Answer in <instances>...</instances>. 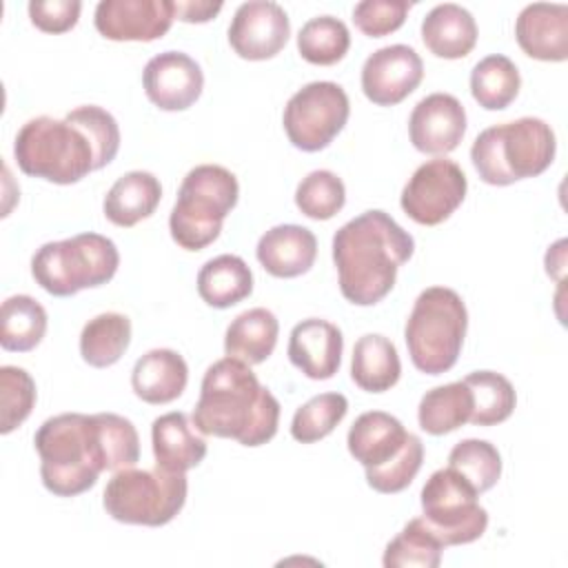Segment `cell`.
I'll return each mask as SVG.
<instances>
[{"instance_id": "6da1fadb", "label": "cell", "mask_w": 568, "mask_h": 568, "mask_svg": "<svg viewBox=\"0 0 568 568\" xmlns=\"http://www.w3.org/2000/svg\"><path fill=\"white\" fill-rule=\"evenodd\" d=\"M415 240L386 211L371 209L348 220L333 235V262L342 295L357 306L382 302L395 286L397 271L413 257Z\"/></svg>"}, {"instance_id": "7a4b0ae2", "label": "cell", "mask_w": 568, "mask_h": 568, "mask_svg": "<svg viewBox=\"0 0 568 568\" xmlns=\"http://www.w3.org/2000/svg\"><path fill=\"white\" fill-rule=\"evenodd\" d=\"M193 424L202 435L235 439L251 448L262 446L277 433L280 402L248 364L226 355L202 377Z\"/></svg>"}, {"instance_id": "3957f363", "label": "cell", "mask_w": 568, "mask_h": 568, "mask_svg": "<svg viewBox=\"0 0 568 568\" xmlns=\"http://www.w3.org/2000/svg\"><path fill=\"white\" fill-rule=\"evenodd\" d=\"M33 446L40 455V477L55 497H75L95 486L106 470L98 415L62 413L42 422Z\"/></svg>"}, {"instance_id": "277c9868", "label": "cell", "mask_w": 568, "mask_h": 568, "mask_svg": "<svg viewBox=\"0 0 568 568\" xmlns=\"http://www.w3.org/2000/svg\"><path fill=\"white\" fill-rule=\"evenodd\" d=\"M555 151L557 142L548 122L519 118L484 129L470 146V160L486 184L508 186L544 173L552 164Z\"/></svg>"}, {"instance_id": "5b68a950", "label": "cell", "mask_w": 568, "mask_h": 568, "mask_svg": "<svg viewBox=\"0 0 568 568\" xmlns=\"http://www.w3.org/2000/svg\"><path fill=\"white\" fill-rule=\"evenodd\" d=\"M13 158L24 175L53 184H75L100 169L98 151L82 126L51 115L22 124L13 142Z\"/></svg>"}, {"instance_id": "8992f818", "label": "cell", "mask_w": 568, "mask_h": 568, "mask_svg": "<svg viewBox=\"0 0 568 568\" xmlns=\"http://www.w3.org/2000/svg\"><path fill=\"white\" fill-rule=\"evenodd\" d=\"M466 328L468 311L457 291L448 286L422 291L404 328L413 366L426 375L450 371L462 353Z\"/></svg>"}, {"instance_id": "52a82bcc", "label": "cell", "mask_w": 568, "mask_h": 568, "mask_svg": "<svg viewBox=\"0 0 568 568\" xmlns=\"http://www.w3.org/2000/svg\"><path fill=\"white\" fill-rule=\"evenodd\" d=\"M237 197L240 184L229 169L220 164L193 166L184 175L169 215L173 242L186 251H202L213 244Z\"/></svg>"}, {"instance_id": "ba28073f", "label": "cell", "mask_w": 568, "mask_h": 568, "mask_svg": "<svg viewBox=\"0 0 568 568\" xmlns=\"http://www.w3.org/2000/svg\"><path fill=\"white\" fill-rule=\"evenodd\" d=\"M120 253L113 240L100 233H80L42 244L31 257V275L53 297H71L113 280Z\"/></svg>"}, {"instance_id": "9c48e42d", "label": "cell", "mask_w": 568, "mask_h": 568, "mask_svg": "<svg viewBox=\"0 0 568 568\" xmlns=\"http://www.w3.org/2000/svg\"><path fill=\"white\" fill-rule=\"evenodd\" d=\"M186 475L160 466L151 470L120 468L106 481L102 506L120 524L164 526L184 508Z\"/></svg>"}, {"instance_id": "30bf717a", "label": "cell", "mask_w": 568, "mask_h": 568, "mask_svg": "<svg viewBox=\"0 0 568 568\" xmlns=\"http://www.w3.org/2000/svg\"><path fill=\"white\" fill-rule=\"evenodd\" d=\"M477 497L479 493L459 473L439 468L422 488V519L444 546L470 544L488 528V513Z\"/></svg>"}, {"instance_id": "8fae6325", "label": "cell", "mask_w": 568, "mask_h": 568, "mask_svg": "<svg viewBox=\"0 0 568 568\" xmlns=\"http://www.w3.org/2000/svg\"><path fill=\"white\" fill-rule=\"evenodd\" d=\"M351 102L337 82H308L291 95L282 124L288 142L306 153L326 149L348 122Z\"/></svg>"}, {"instance_id": "7c38bea8", "label": "cell", "mask_w": 568, "mask_h": 568, "mask_svg": "<svg viewBox=\"0 0 568 568\" xmlns=\"http://www.w3.org/2000/svg\"><path fill=\"white\" fill-rule=\"evenodd\" d=\"M466 189L462 166L448 158H435L415 169L402 189L399 204L413 222L437 226L459 209Z\"/></svg>"}, {"instance_id": "4fadbf2b", "label": "cell", "mask_w": 568, "mask_h": 568, "mask_svg": "<svg viewBox=\"0 0 568 568\" xmlns=\"http://www.w3.org/2000/svg\"><path fill=\"white\" fill-rule=\"evenodd\" d=\"M175 20L173 0H102L93 22L113 42H151L162 38Z\"/></svg>"}, {"instance_id": "5bb4252c", "label": "cell", "mask_w": 568, "mask_h": 568, "mask_svg": "<svg viewBox=\"0 0 568 568\" xmlns=\"http://www.w3.org/2000/svg\"><path fill=\"white\" fill-rule=\"evenodd\" d=\"M424 78V62L408 44H388L373 51L362 67V91L377 106L406 100Z\"/></svg>"}, {"instance_id": "9a60e30c", "label": "cell", "mask_w": 568, "mask_h": 568, "mask_svg": "<svg viewBox=\"0 0 568 568\" xmlns=\"http://www.w3.org/2000/svg\"><path fill=\"white\" fill-rule=\"evenodd\" d=\"M291 36L286 11L271 0H251L235 9L229 24L231 49L244 60H268L277 55Z\"/></svg>"}, {"instance_id": "2e32d148", "label": "cell", "mask_w": 568, "mask_h": 568, "mask_svg": "<svg viewBox=\"0 0 568 568\" xmlns=\"http://www.w3.org/2000/svg\"><path fill=\"white\" fill-rule=\"evenodd\" d=\"M142 84L158 109L184 111L202 95L204 73L189 53L164 51L146 62Z\"/></svg>"}, {"instance_id": "e0dca14e", "label": "cell", "mask_w": 568, "mask_h": 568, "mask_svg": "<svg viewBox=\"0 0 568 568\" xmlns=\"http://www.w3.org/2000/svg\"><path fill=\"white\" fill-rule=\"evenodd\" d=\"M464 133L466 111L450 93H430L422 98L408 118L413 146L428 155H446L455 151Z\"/></svg>"}, {"instance_id": "ac0fdd59", "label": "cell", "mask_w": 568, "mask_h": 568, "mask_svg": "<svg viewBox=\"0 0 568 568\" xmlns=\"http://www.w3.org/2000/svg\"><path fill=\"white\" fill-rule=\"evenodd\" d=\"M344 337L342 331L320 317L302 320L288 337V359L308 379H331L342 364Z\"/></svg>"}, {"instance_id": "d6986e66", "label": "cell", "mask_w": 568, "mask_h": 568, "mask_svg": "<svg viewBox=\"0 0 568 568\" xmlns=\"http://www.w3.org/2000/svg\"><path fill=\"white\" fill-rule=\"evenodd\" d=\"M521 51L535 60L564 62L568 58V7L550 2L526 4L515 22Z\"/></svg>"}, {"instance_id": "ffe728a7", "label": "cell", "mask_w": 568, "mask_h": 568, "mask_svg": "<svg viewBox=\"0 0 568 568\" xmlns=\"http://www.w3.org/2000/svg\"><path fill=\"white\" fill-rule=\"evenodd\" d=\"M255 255L273 277H297L308 273L315 264L317 237L306 226L277 224L260 237Z\"/></svg>"}, {"instance_id": "44dd1931", "label": "cell", "mask_w": 568, "mask_h": 568, "mask_svg": "<svg viewBox=\"0 0 568 568\" xmlns=\"http://www.w3.org/2000/svg\"><path fill=\"white\" fill-rule=\"evenodd\" d=\"M151 446L155 466L171 473H186L206 457V442L195 433V424L186 413L173 410L153 419Z\"/></svg>"}, {"instance_id": "7402d4cb", "label": "cell", "mask_w": 568, "mask_h": 568, "mask_svg": "<svg viewBox=\"0 0 568 568\" xmlns=\"http://www.w3.org/2000/svg\"><path fill=\"white\" fill-rule=\"evenodd\" d=\"M189 382V366L178 351L153 348L144 353L131 371V388L146 404H169L178 399Z\"/></svg>"}, {"instance_id": "603a6c76", "label": "cell", "mask_w": 568, "mask_h": 568, "mask_svg": "<svg viewBox=\"0 0 568 568\" xmlns=\"http://www.w3.org/2000/svg\"><path fill=\"white\" fill-rule=\"evenodd\" d=\"M406 437L408 430L397 417L384 410H368L353 422L346 446L364 468H377L402 450Z\"/></svg>"}, {"instance_id": "cb8c5ba5", "label": "cell", "mask_w": 568, "mask_h": 568, "mask_svg": "<svg viewBox=\"0 0 568 568\" xmlns=\"http://www.w3.org/2000/svg\"><path fill=\"white\" fill-rule=\"evenodd\" d=\"M422 40L426 49L437 58H466L477 44L475 18L468 9L455 2L437 4L422 20Z\"/></svg>"}, {"instance_id": "d4e9b609", "label": "cell", "mask_w": 568, "mask_h": 568, "mask_svg": "<svg viewBox=\"0 0 568 568\" xmlns=\"http://www.w3.org/2000/svg\"><path fill=\"white\" fill-rule=\"evenodd\" d=\"M162 200L160 180L149 171H129L120 175L104 195V217L122 229L151 217Z\"/></svg>"}, {"instance_id": "484cf974", "label": "cell", "mask_w": 568, "mask_h": 568, "mask_svg": "<svg viewBox=\"0 0 568 568\" xmlns=\"http://www.w3.org/2000/svg\"><path fill=\"white\" fill-rule=\"evenodd\" d=\"M280 322L268 308H248L240 313L226 328L224 353L248 366L271 357L277 344Z\"/></svg>"}, {"instance_id": "4316f807", "label": "cell", "mask_w": 568, "mask_h": 568, "mask_svg": "<svg viewBox=\"0 0 568 568\" xmlns=\"http://www.w3.org/2000/svg\"><path fill=\"white\" fill-rule=\"evenodd\" d=\"M402 375V362L395 344L379 335H362L353 346L351 377L366 393L390 390Z\"/></svg>"}, {"instance_id": "83f0119b", "label": "cell", "mask_w": 568, "mask_h": 568, "mask_svg": "<svg viewBox=\"0 0 568 568\" xmlns=\"http://www.w3.org/2000/svg\"><path fill=\"white\" fill-rule=\"evenodd\" d=\"M197 293L213 308H231L253 293V273L240 255H217L200 268Z\"/></svg>"}, {"instance_id": "f1b7e54d", "label": "cell", "mask_w": 568, "mask_h": 568, "mask_svg": "<svg viewBox=\"0 0 568 568\" xmlns=\"http://www.w3.org/2000/svg\"><path fill=\"white\" fill-rule=\"evenodd\" d=\"M473 415V393L466 382H450L424 393L417 408L419 428L428 435H446L468 424Z\"/></svg>"}, {"instance_id": "f546056e", "label": "cell", "mask_w": 568, "mask_h": 568, "mask_svg": "<svg viewBox=\"0 0 568 568\" xmlns=\"http://www.w3.org/2000/svg\"><path fill=\"white\" fill-rule=\"evenodd\" d=\"M47 333V311L31 295H11L0 308V346L11 353L33 351Z\"/></svg>"}, {"instance_id": "4dcf8cb0", "label": "cell", "mask_w": 568, "mask_h": 568, "mask_svg": "<svg viewBox=\"0 0 568 568\" xmlns=\"http://www.w3.org/2000/svg\"><path fill=\"white\" fill-rule=\"evenodd\" d=\"M131 344V320L122 313H100L80 333V355L93 368L113 366Z\"/></svg>"}, {"instance_id": "1f68e13d", "label": "cell", "mask_w": 568, "mask_h": 568, "mask_svg": "<svg viewBox=\"0 0 568 568\" xmlns=\"http://www.w3.org/2000/svg\"><path fill=\"white\" fill-rule=\"evenodd\" d=\"M521 78L515 62L501 53L486 55L470 71V93L486 111L506 109L519 93Z\"/></svg>"}, {"instance_id": "d6a6232c", "label": "cell", "mask_w": 568, "mask_h": 568, "mask_svg": "<svg viewBox=\"0 0 568 568\" xmlns=\"http://www.w3.org/2000/svg\"><path fill=\"white\" fill-rule=\"evenodd\" d=\"M444 544L426 526L422 517L410 519L402 532L388 541L382 564L386 568H437L442 564Z\"/></svg>"}, {"instance_id": "836d02e7", "label": "cell", "mask_w": 568, "mask_h": 568, "mask_svg": "<svg viewBox=\"0 0 568 568\" xmlns=\"http://www.w3.org/2000/svg\"><path fill=\"white\" fill-rule=\"evenodd\" d=\"M473 393V415L475 426H495L506 422L517 404L513 384L495 371H475L464 377Z\"/></svg>"}, {"instance_id": "e575fe53", "label": "cell", "mask_w": 568, "mask_h": 568, "mask_svg": "<svg viewBox=\"0 0 568 568\" xmlns=\"http://www.w3.org/2000/svg\"><path fill=\"white\" fill-rule=\"evenodd\" d=\"M351 47L348 27L333 16H317L302 24L297 33L300 55L320 67H331L339 62Z\"/></svg>"}, {"instance_id": "d590c367", "label": "cell", "mask_w": 568, "mask_h": 568, "mask_svg": "<svg viewBox=\"0 0 568 568\" xmlns=\"http://www.w3.org/2000/svg\"><path fill=\"white\" fill-rule=\"evenodd\" d=\"M448 468L459 473L479 495L490 490L501 477V455L486 439H462L448 453Z\"/></svg>"}, {"instance_id": "8d00e7d4", "label": "cell", "mask_w": 568, "mask_h": 568, "mask_svg": "<svg viewBox=\"0 0 568 568\" xmlns=\"http://www.w3.org/2000/svg\"><path fill=\"white\" fill-rule=\"evenodd\" d=\"M346 413L348 399L342 393H320L295 410L291 435L300 444H315L331 435Z\"/></svg>"}, {"instance_id": "74e56055", "label": "cell", "mask_w": 568, "mask_h": 568, "mask_svg": "<svg viewBox=\"0 0 568 568\" xmlns=\"http://www.w3.org/2000/svg\"><path fill=\"white\" fill-rule=\"evenodd\" d=\"M344 182L326 169L311 171L295 189V204L311 220H331L344 209Z\"/></svg>"}, {"instance_id": "f35d334b", "label": "cell", "mask_w": 568, "mask_h": 568, "mask_svg": "<svg viewBox=\"0 0 568 568\" xmlns=\"http://www.w3.org/2000/svg\"><path fill=\"white\" fill-rule=\"evenodd\" d=\"M424 462V444L417 435L408 433L402 450L377 468H366V481L373 490L384 495H395L408 488L419 473Z\"/></svg>"}, {"instance_id": "ab89813d", "label": "cell", "mask_w": 568, "mask_h": 568, "mask_svg": "<svg viewBox=\"0 0 568 568\" xmlns=\"http://www.w3.org/2000/svg\"><path fill=\"white\" fill-rule=\"evenodd\" d=\"M0 433L9 435L18 428L36 406V382L33 377L18 366L0 368Z\"/></svg>"}, {"instance_id": "60d3db41", "label": "cell", "mask_w": 568, "mask_h": 568, "mask_svg": "<svg viewBox=\"0 0 568 568\" xmlns=\"http://www.w3.org/2000/svg\"><path fill=\"white\" fill-rule=\"evenodd\" d=\"M64 118L75 122L78 126H82V131L89 135V140L93 142V146L98 151L100 169H104L109 162H113V158L118 155V149H120V126L109 111H104L102 106H95V104H84V106L69 111Z\"/></svg>"}, {"instance_id": "b9f144b4", "label": "cell", "mask_w": 568, "mask_h": 568, "mask_svg": "<svg viewBox=\"0 0 568 568\" xmlns=\"http://www.w3.org/2000/svg\"><path fill=\"white\" fill-rule=\"evenodd\" d=\"M408 9L406 0H364L355 4L353 22L364 36L384 38L404 24Z\"/></svg>"}, {"instance_id": "7bdbcfd3", "label": "cell", "mask_w": 568, "mask_h": 568, "mask_svg": "<svg viewBox=\"0 0 568 568\" xmlns=\"http://www.w3.org/2000/svg\"><path fill=\"white\" fill-rule=\"evenodd\" d=\"M29 18L33 27L44 33H64L75 27L82 2L80 0H31Z\"/></svg>"}, {"instance_id": "ee69618b", "label": "cell", "mask_w": 568, "mask_h": 568, "mask_svg": "<svg viewBox=\"0 0 568 568\" xmlns=\"http://www.w3.org/2000/svg\"><path fill=\"white\" fill-rule=\"evenodd\" d=\"M220 11H222V2H206V0L175 2V18L182 22H209Z\"/></svg>"}]
</instances>
